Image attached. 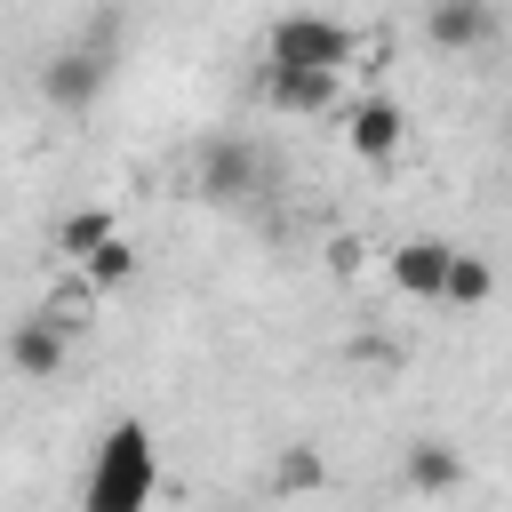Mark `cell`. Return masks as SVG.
<instances>
[{
  "label": "cell",
  "mask_w": 512,
  "mask_h": 512,
  "mask_svg": "<svg viewBox=\"0 0 512 512\" xmlns=\"http://www.w3.org/2000/svg\"><path fill=\"white\" fill-rule=\"evenodd\" d=\"M448 240H400V248H384V272H392V288L400 296H416V304H440L448 296Z\"/></svg>",
  "instance_id": "6"
},
{
  "label": "cell",
  "mask_w": 512,
  "mask_h": 512,
  "mask_svg": "<svg viewBox=\"0 0 512 512\" xmlns=\"http://www.w3.org/2000/svg\"><path fill=\"white\" fill-rule=\"evenodd\" d=\"M192 192H200L208 208L256 200V192H264V152H256L248 136H208V144H200V168H192Z\"/></svg>",
  "instance_id": "3"
},
{
  "label": "cell",
  "mask_w": 512,
  "mask_h": 512,
  "mask_svg": "<svg viewBox=\"0 0 512 512\" xmlns=\"http://www.w3.org/2000/svg\"><path fill=\"white\" fill-rule=\"evenodd\" d=\"M64 344H72V320L64 312H32V320L8 328V368L48 384V376H64Z\"/></svg>",
  "instance_id": "5"
},
{
  "label": "cell",
  "mask_w": 512,
  "mask_h": 512,
  "mask_svg": "<svg viewBox=\"0 0 512 512\" xmlns=\"http://www.w3.org/2000/svg\"><path fill=\"white\" fill-rule=\"evenodd\" d=\"M256 96L272 112H336V72H296V64H256Z\"/></svg>",
  "instance_id": "7"
},
{
  "label": "cell",
  "mask_w": 512,
  "mask_h": 512,
  "mask_svg": "<svg viewBox=\"0 0 512 512\" xmlns=\"http://www.w3.org/2000/svg\"><path fill=\"white\" fill-rule=\"evenodd\" d=\"M504 136H512V120H504Z\"/></svg>",
  "instance_id": "15"
},
{
  "label": "cell",
  "mask_w": 512,
  "mask_h": 512,
  "mask_svg": "<svg viewBox=\"0 0 512 512\" xmlns=\"http://www.w3.org/2000/svg\"><path fill=\"white\" fill-rule=\"evenodd\" d=\"M80 272H88V288H120V280H136V240H120V232H112Z\"/></svg>",
  "instance_id": "14"
},
{
  "label": "cell",
  "mask_w": 512,
  "mask_h": 512,
  "mask_svg": "<svg viewBox=\"0 0 512 512\" xmlns=\"http://www.w3.org/2000/svg\"><path fill=\"white\" fill-rule=\"evenodd\" d=\"M400 480H408L416 496H448V488L464 480V456H456L448 440H416V448L400 456Z\"/></svg>",
  "instance_id": "10"
},
{
  "label": "cell",
  "mask_w": 512,
  "mask_h": 512,
  "mask_svg": "<svg viewBox=\"0 0 512 512\" xmlns=\"http://www.w3.org/2000/svg\"><path fill=\"white\" fill-rule=\"evenodd\" d=\"M488 296H496V272H488V256L456 248V256H448V296H440V304H456V312H480Z\"/></svg>",
  "instance_id": "12"
},
{
  "label": "cell",
  "mask_w": 512,
  "mask_h": 512,
  "mask_svg": "<svg viewBox=\"0 0 512 512\" xmlns=\"http://www.w3.org/2000/svg\"><path fill=\"white\" fill-rule=\"evenodd\" d=\"M320 480H328L320 448H304V440H296V448H280V456H272V488H280V496H304V488H320Z\"/></svg>",
  "instance_id": "13"
},
{
  "label": "cell",
  "mask_w": 512,
  "mask_h": 512,
  "mask_svg": "<svg viewBox=\"0 0 512 512\" xmlns=\"http://www.w3.org/2000/svg\"><path fill=\"white\" fill-rule=\"evenodd\" d=\"M352 56H360V32L336 24V16H312V8H296V16H280L264 32V64H296V72H336L344 80Z\"/></svg>",
  "instance_id": "2"
},
{
  "label": "cell",
  "mask_w": 512,
  "mask_h": 512,
  "mask_svg": "<svg viewBox=\"0 0 512 512\" xmlns=\"http://www.w3.org/2000/svg\"><path fill=\"white\" fill-rule=\"evenodd\" d=\"M104 80H112V32H96L88 48H56L48 72H40V96L64 104V112H88L104 96Z\"/></svg>",
  "instance_id": "4"
},
{
  "label": "cell",
  "mask_w": 512,
  "mask_h": 512,
  "mask_svg": "<svg viewBox=\"0 0 512 512\" xmlns=\"http://www.w3.org/2000/svg\"><path fill=\"white\" fill-rule=\"evenodd\" d=\"M488 24H496V16H488V0H432V8H424V40H432V48H448V56L480 48V40H488Z\"/></svg>",
  "instance_id": "9"
},
{
  "label": "cell",
  "mask_w": 512,
  "mask_h": 512,
  "mask_svg": "<svg viewBox=\"0 0 512 512\" xmlns=\"http://www.w3.org/2000/svg\"><path fill=\"white\" fill-rule=\"evenodd\" d=\"M400 136H408V112H400L392 96H360V104L344 112V144H352L360 160H392Z\"/></svg>",
  "instance_id": "8"
},
{
  "label": "cell",
  "mask_w": 512,
  "mask_h": 512,
  "mask_svg": "<svg viewBox=\"0 0 512 512\" xmlns=\"http://www.w3.org/2000/svg\"><path fill=\"white\" fill-rule=\"evenodd\" d=\"M152 488H160V448H152V432H144L136 416H120V424L96 440L80 512H152Z\"/></svg>",
  "instance_id": "1"
},
{
  "label": "cell",
  "mask_w": 512,
  "mask_h": 512,
  "mask_svg": "<svg viewBox=\"0 0 512 512\" xmlns=\"http://www.w3.org/2000/svg\"><path fill=\"white\" fill-rule=\"evenodd\" d=\"M112 232H120V224H112V208H72V216L56 224V256H64V264H88Z\"/></svg>",
  "instance_id": "11"
}]
</instances>
